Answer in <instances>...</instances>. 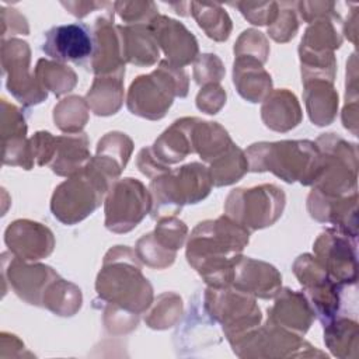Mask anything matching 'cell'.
<instances>
[{
	"instance_id": "1",
	"label": "cell",
	"mask_w": 359,
	"mask_h": 359,
	"mask_svg": "<svg viewBox=\"0 0 359 359\" xmlns=\"http://www.w3.org/2000/svg\"><path fill=\"white\" fill-rule=\"evenodd\" d=\"M250 230L226 215L201 222L187 243L188 264L203 278L208 286H229L241 252L248 244Z\"/></svg>"
},
{
	"instance_id": "2",
	"label": "cell",
	"mask_w": 359,
	"mask_h": 359,
	"mask_svg": "<svg viewBox=\"0 0 359 359\" xmlns=\"http://www.w3.org/2000/svg\"><path fill=\"white\" fill-rule=\"evenodd\" d=\"M137 255L129 247L111 248L97 276L95 290L105 304L140 314L153 303V289L143 276Z\"/></svg>"
},
{
	"instance_id": "3",
	"label": "cell",
	"mask_w": 359,
	"mask_h": 359,
	"mask_svg": "<svg viewBox=\"0 0 359 359\" xmlns=\"http://www.w3.org/2000/svg\"><path fill=\"white\" fill-rule=\"evenodd\" d=\"M245 157L250 171H271L289 184L300 181L303 185H313L321 165L320 150L310 140L254 143L247 149Z\"/></svg>"
},
{
	"instance_id": "4",
	"label": "cell",
	"mask_w": 359,
	"mask_h": 359,
	"mask_svg": "<svg viewBox=\"0 0 359 359\" xmlns=\"http://www.w3.org/2000/svg\"><path fill=\"white\" fill-rule=\"evenodd\" d=\"M209 168L199 163H189L151 178L149 192L151 196V217L175 216L184 205L198 203L212 189Z\"/></svg>"
},
{
	"instance_id": "5",
	"label": "cell",
	"mask_w": 359,
	"mask_h": 359,
	"mask_svg": "<svg viewBox=\"0 0 359 359\" xmlns=\"http://www.w3.org/2000/svg\"><path fill=\"white\" fill-rule=\"evenodd\" d=\"M188 94V74L182 67L161 60L150 74L135 79L128 91V108L133 115L157 121L172 105L174 97Z\"/></svg>"
},
{
	"instance_id": "6",
	"label": "cell",
	"mask_w": 359,
	"mask_h": 359,
	"mask_svg": "<svg viewBox=\"0 0 359 359\" xmlns=\"http://www.w3.org/2000/svg\"><path fill=\"white\" fill-rule=\"evenodd\" d=\"M111 182L88 161L79 172L56 187L50 210L65 224H76L91 215L102 202Z\"/></svg>"
},
{
	"instance_id": "7",
	"label": "cell",
	"mask_w": 359,
	"mask_h": 359,
	"mask_svg": "<svg viewBox=\"0 0 359 359\" xmlns=\"http://www.w3.org/2000/svg\"><path fill=\"white\" fill-rule=\"evenodd\" d=\"M316 144L321 154V165L313 184L314 189L328 198H344L356 194V144L335 133L321 135Z\"/></svg>"
},
{
	"instance_id": "8",
	"label": "cell",
	"mask_w": 359,
	"mask_h": 359,
	"mask_svg": "<svg viewBox=\"0 0 359 359\" xmlns=\"http://www.w3.org/2000/svg\"><path fill=\"white\" fill-rule=\"evenodd\" d=\"M203 306L210 317L223 325L230 342L257 328L262 318L255 297L233 285L209 286L203 294Z\"/></svg>"
},
{
	"instance_id": "9",
	"label": "cell",
	"mask_w": 359,
	"mask_h": 359,
	"mask_svg": "<svg viewBox=\"0 0 359 359\" xmlns=\"http://www.w3.org/2000/svg\"><path fill=\"white\" fill-rule=\"evenodd\" d=\"M285 192L273 184L252 188L233 189L226 202V216L247 230H259L272 226L285 208Z\"/></svg>"
},
{
	"instance_id": "10",
	"label": "cell",
	"mask_w": 359,
	"mask_h": 359,
	"mask_svg": "<svg viewBox=\"0 0 359 359\" xmlns=\"http://www.w3.org/2000/svg\"><path fill=\"white\" fill-rule=\"evenodd\" d=\"M151 210L149 189L135 178L116 180L105 198V227L114 233H128Z\"/></svg>"
},
{
	"instance_id": "11",
	"label": "cell",
	"mask_w": 359,
	"mask_h": 359,
	"mask_svg": "<svg viewBox=\"0 0 359 359\" xmlns=\"http://www.w3.org/2000/svg\"><path fill=\"white\" fill-rule=\"evenodd\" d=\"M293 272L304 287L314 316L325 325L335 318L341 306L342 286L334 280L320 265L314 255H300L293 264Z\"/></svg>"
},
{
	"instance_id": "12",
	"label": "cell",
	"mask_w": 359,
	"mask_h": 359,
	"mask_svg": "<svg viewBox=\"0 0 359 359\" xmlns=\"http://www.w3.org/2000/svg\"><path fill=\"white\" fill-rule=\"evenodd\" d=\"M29 46L20 39L3 41L1 63L7 76L8 91L24 105H36L46 100L48 93L29 74Z\"/></svg>"
},
{
	"instance_id": "13",
	"label": "cell",
	"mask_w": 359,
	"mask_h": 359,
	"mask_svg": "<svg viewBox=\"0 0 359 359\" xmlns=\"http://www.w3.org/2000/svg\"><path fill=\"white\" fill-rule=\"evenodd\" d=\"M314 257L325 272L341 285L356 283L355 238L335 229L324 230L316 240Z\"/></svg>"
},
{
	"instance_id": "14",
	"label": "cell",
	"mask_w": 359,
	"mask_h": 359,
	"mask_svg": "<svg viewBox=\"0 0 359 359\" xmlns=\"http://www.w3.org/2000/svg\"><path fill=\"white\" fill-rule=\"evenodd\" d=\"M42 50L56 62L84 66L90 63L94 50L93 29L84 22L52 27L45 34Z\"/></svg>"
},
{
	"instance_id": "15",
	"label": "cell",
	"mask_w": 359,
	"mask_h": 359,
	"mask_svg": "<svg viewBox=\"0 0 359 359\" xmlns=\"http://www.w3.org/2000/svg\"><path fill=\"white\" fill-rule=\"evenodd\" d=\"M1 258L3 276L10 282L15 294L29 304L43 306V297L59 275L50 266L28 265L18 257L7 259V252H3Z\"/></svg>"
},
{
	"instance_id": "16",
	"label": "cell",
	"mask_w": 359,
	"mask_h": 359,
	"mask_svg": "<svg viewBox=\"0 0 359 359\" xmlns=\"http://www.w3.org/2000/svg\"><path fill=\"white\" fill-rule=\"evenodd\" d=\"M112 10H109L105 15H100L93 27L94 50L90 60V67L97 76H125L121 36L118 32V25H114Z\"/></svg>"
},
{
	"instance_id": "17",
	"label": "cell",
	"mask_w": 359,
	"mask_h": 359,
	"mask_svg": "<svg viewBox=\"0 0 359 359\" xmlns=\"http://www.w3.org/2000/svg\"><path fill=\"white\" fill-rule=\"evenodd\" d=\"M149 28L171 65L182 67L198 57L196 38L180 21L158 14Z\"/></svg>"
},
{
	"instance_id": "18",
	"label": "cell",
	"mask_w": 359,
	"mask_h": 359,
	"mask_svg": "<svg viewBox=\"0 0 359 359\" xmlns=\"http://www.w3.org/2000/svg\"><path fill=\"white\" fill-rule=\"evenodd\" d=\"M6 244L11 252L24 261L46 258L55 247L52 231L41 223L15 220L6 230Z\"/></svg>"
},
{
	"instance_id": "19",
	"label": "cell",
	"mask_w": 359,
	"mask_h": 359,
	"mask_svg": "<svg viewBox=\"0 0 359 359\" xmlns=\"http://www.w3.org/2000/svg\"><path fill=\"white\" fill-rule=\"evenodd\" d=\"M234 287L259 299H273L282 286V276L275 266L248 257H241L233 272Z\"/></svg>"
},
{
	"instance_id": "20",
	"label": "cell",
	"mask_w": 359,
	"mask_h": 359,
	"mask_svg": "<svg viewBox=\"0 0 359 359\" xmlns=\"http://www.w3.org/2000/svg\"><path fill=\"white\" fill-rule=\"evenodd\" d=\"M358 194L344 198H328L313 188L307 199V209L313 219L327 222L351 238H356Z\"/></svg>"
},
{
	"instance_id": "21",
	"label": "cell",
	"mask_w": 359,
	"mask_h": 359,
	"mask_svg": "<svg viewBox=\"0 0 359 359\" xmlns=\"http://www.w3.org/2000/svg\"><path fill=\"white\" fill-rule=\"evenodd\" d=\"M273 306L268 307V321L296 334L304 335L313 323L314 311L303 293L283 289L275 296Z\"/></svg>"
},
{
	"instance_id": "22",
	"label": "cell",
	"mask_w": 359,
	"mask_h": 359,
	"mask_svg": "<svg viewBox=\"0 0 359 359\" xmlns=\"http://www.w3.org/2000/svg\"><path fill=\"white\" fill-rule=\"evenodd\" d=\"M195 118H181L165 129L150 149L154 160L165 168L194 153L192 126Z\"/></svg>"
},
{
	"instance_id": "23",
	"label": "cell",
	"mask_w": 359,
	"mask_h": 359,
	"mask_svg": "<svg viewBox=\"0 0 359 359\" xmlns=\"http://www.w3.org/2000/svg\"><path fill=\"white\" fill-rule=\"evenodd\" d=\"M132 150L133 143L129 136L121 132H109L98 142L97 154L90 161L112 184L125 170Z\"/></svg>"
},
{
	"instance_id": "24",
	"label": "cell",
	"mask_w": 359,
	"mask_h": 359,
	"mask_svg": "<svg viewBox=\"0 0 359 359\" xmlns=\"http://www.w3.org/2000/svg\"><path fill=\"white\" fill-rule=\"evenodd\" d=\"M90 160L88 137L86 133H67L55 137L53 157L49 163L55 174L70 177L83 170Z\"/></svg>"
},
{
	"instance_id": "25",
	"label": "cell",
	"mask_w": 359,
	"mask_h": 359,
	"mask_svg": "<svg viewBox=\"0 0 359 359\" xmlns=\"http://www.w3.org/2000/svg\"><path fill=\"white\" fill-rule=\"evenodd\" d=\"M261 118L266 128L287 132L302 122V108L293 93L286 88L271 91L261 107Z\"/></svg>"
},
{
	"instance_id": "26",
	"label": "cell",
	"mask_w": 359,
	"mask_h": 359,
	"mask_svg": "<svg viewBox=\"0 0 359 359\" xmlns=\"http://www.w3.org/2000/svg\"><path fill=\"white\" fill-rule=\"evenodd\" d=\"M233 83L238 94L250 102L264 101L272 90L271 76L262 67V63L244 56L234 60Z\"/></svg>"
},
{
	"instance_id": "27",
	"label": "cell",
	"mask_w": 359,
	"mask_h": 359,
	"mask_svg": "<svg viewBox=\"0 0 359 359\" xmlns=\"http://www.w3.org/2000/svg\"><path fill=\"white\" fill-rule=\"evenodd\" d=\"M125 62L151 66L158 59V45L149 25H118Z\"/></svg>"
},
{
	"instance_id": "28",
	"label": "cell",
	"mask_w": 359,
	"mask_h": 359,
	"mask_svg": "<svg viewBox=\"0 0 359 359\" xmlns=\"http://www.w3.org/2000/svg\"><path fill=\"white\" fill-rule=\"evenodd\" d=\"M342 20L337 11L310 22L302 38L299 52L328 53L342 43Z\"/></svg>"
},
{
	"instance_id": "29",
	"label": "cell",
	"mask_w": 359,
	"mask_h": 359,
	"mask_svg": "<svg viewBox=\"0 0 359 359\" xmlns=\"http://www.w3.org/2000/svg\"><path fill=\"white\" fill-rule=\"evenodd\" d=\"M304 102L310 121L317 126L330 125L338 109V94L332 83L321 79H311L303 81Z\"/></svg>"
},
{
	"instance_id": "30",
	"label": "cell",
	"mask_w": 359,
	"mask_h": 359,
	"mask_svg": "<svg viewBox=\"0 0 359 359\" xmlns=\"http://www.w3.org/2000/svg\"><path fill=\"white\" fill-rule=\"evenodd\" d=\"M123 101V76H97L86 95L88 108L101 116H108L121 108Z\"/></svg>"
},
{
	"instance_id": "31",
	"label": "cell",
	"mask_w": 359,
	"mask_h": 359,
	"mask_svg": "<svg viewBox=\"0 0 359 359\" xmlns=\"http://www.w3.org/2000/svg\"><path fill=\"white\" fill-rule=\"evenodd\" d=\"M231 144L233 140L227 130L217 122H208L195 118L192 126V147L194 153H198L202 160L210 164Z\"/></svg>"
},
{
	"instance_id": "32",
	"label": "cell",
	"mask_w": 359,
	"mask_h": 359,
	"mask_svg": "<svg viewBox=\"0 0 359 359\" xmlns=\"http://www.w3.org/2000/svg\"><path fill=\"white\" fill-rule=\"evenodd\" d=\"M191 14L198 25L213 41L223 42L230 36L231 20L219 3H191Z\"/></svg>"
},
{
	"instance_id": "33",
	"label": "cell",
	"mask_w": 359,
	"mask_h": 359,
	"mask_svg": "<svg viewBox=\"0 0 359 359\" xmlns=\"http://www.w3.org/2000/svg\"><path fill=\"white\" fill-rule=\"evenodd\" d=\"M208 168L212 184L215 187H224L234 184L248 171V161L245 153L233 143L223 154L215 158Z\"/></svg>"
},
{
	"instance_id": "34",
	"label": "cell",
	"mask_w": 359,
	"mask_h": 359,
	"mask_svg": "<svg viewBox=\"0 0 359 359\" xmlns=\"http://www.w3.org/2000/svg\"><path fill=\"white\" fill-rule=\"evenodd\" d=\"M36 80L41 87L46 91L50 90L56 97H60L72 91L77 83L74 70L65 63L39 59L35 69Z\"/></svg>"
},
{
	"instance_id": "35",
	"label": "cell",
	"mask_w": 359,
	"mask_h": 359,
	"mask_svg": "<svg viewBox=\"0 0 359 359\" xmlns=\"http://www.w3.org/2000/svg\"><path fill=\"white\" fill-rule=\"evenodd\" d=\"M81 290L59 276L48 289L42 307L57 316H73L81 307Z\"/></svg>"
},
{
	"instance_id": "36",
	"label": "cell",
	"mask_w": 359,
	"mask_h": 359,
	"mask_svg": "<svg viewBox=\"0 0 359 359\" xmlns=\"http://www.w3.org/2000/svg\"><path fill=\"white\" fill-rule=\"evenodd\" d=\"M88 105L84 98L72 95L62 100L53 109L56 126L67 133H79L88 121Z\"/></svg>"
},
{
	"instance_id": "37",
	"label": "cell",
	"mask_w": 359,
	"mask_h": 359,
	"mask_svg": "<svg viewBox=\"0 0 359 359\" xmlns=\"http://www.w3.org/2000/svg\"><path fill=\"white\" fill-rule=\"evenodd\" d=\"M182 310V300L175 293H163L158 296L156 306L149 313L147 317H144L146 323L151 328H168L174 325Z\"/></svg>"
},
{
	"instance_id": "38",
	"label": "cell",
	"mask_w": 359,
	"mask_h": 359,
	"mask_svg": "<svg viewBox=\"0 0 359 359\" xmlns=\"http://www.w3.org/2000/svg\"><path fill=\"white\" fill-rule=\"evenodd\" d=\"M324 341L328 348L338 355L339 349L345 348H356L358 346V324L356 321L348 318L332 320L324 325Z\"/></svg>"
},
{
	"instance_id": "39",
	"label": "cell",
	"mask_w": 359,
	"mask_h": 359,
	"mask_svg": "<svg viewBox=\"0 0 359 359\" xmlns=\"http://www.w3.org/2000/svg\"><path fill=\"white\" fill-rule=\"evenodd\" d=\"M151 234L163 248L177 254V250L184 245L185 237L188 234V227L184 222L178 220L174 216H170L160 219Z\"/></svg>"
},
{
	"instance_id": "40",
	"label": "cell",
	"mask_w": 359,
	"mask_h": 359,
	"mask_svg": "<svg viewBox=\"0 0 359 359\" xmlns=\"http://www.w3.org/2000/svg\"><path fill=\"white\" fill-rule=\"evenodd\" d=\"M135 252L143 264H146L147 266L154 268V269H164V268L170 266L175 261V255H177V254L170 252L165 248H163L154 240L151 233H147L137 240Z\"/></svg>"
},
{
	"instance_id": "41",
	"label": "cell",
	"mask_w": 359,
	"mask_h": 359,
	"mask_svg": "<svg viewBox=\"0 0 359 359\" xmlns=\"http://www.w3.org/2000/svg\"><path fill=\"white\" fill-rule=\"evenodd\" d=\"M294 7L296 3H279V13L275 21L268 27V34L273 41L283 43L294 38L299 29L297 11L294 10Z\"/></svg>"
},
{
	"instance_id": "42",
	"label": "cell",
	"mask_w": 359,
	"mask_h": 359,
	"mask_svg": "<svg viewBox=\"0 0 359 359\" xmlns=\"http://www.w3.org/2000/svg\"><path fill=\"white\" fill-rule=\"evenodd\" d=\"M114 10L130 25H149L158 15L153 1H115Z\"/></svg>"
},
{
	"instance_id": "43",
	"label": "cell",
	"mask_w": 359,
	"mask_h": 359,
	"mask_svg": "<svg viewBox=\"0 0 359 359\" xmlns=\"http://www.w3.org/2000/svg\"><path fill=\"white\" fill-rule=\"evenodd\" d=\"M269 53V43L265 35L257 29H245L234 45L236 57L244 56L265 63Z\"/></svg>"
},
{
	"instance_id": "44",
	"label": "cell",
	"mask_w": 359,
	"mask_h": 359,
	"mask_svg": "<svg viewBox=\"0 0 359 359\" xmlns=\"http://www.w3.org/2000/svg\"><path fill=\"white\" fill-rule=\"evenodd\" d=\"M231 6L237 7L244 18L254 25L269 27L279 13V3L276 1H237Z\"/></svg>"
},
{
	"instance_id": "45",
	"label": "cell",
	"mask_w": 359,
	"mask_h": 359,
	"mask_svg": "<svg viewBox=\"0 0 359 359\" xmlns=\"http://www.w3.org/2000/svg\"><path fill=\"white\" fill-rule=\"evenodd\" d=\"M196 63L194 67V79L199 86H206L212 83H217L224 76V67L222 60L212 53L201 55L196 57Z\"/></svg>"
},
{
	"instance_id": "46",
	"label": "cell",
	"mask_w": 359,
	"mask_h": 359,
	"mask_svg": "<svg viewBox=\"0 0 359 359\" xmlns=\"http://www.w3.org/2000/svg\"><path fill=\"white\" fill-rule=\"evenodd\" d=\"M224 104H226V93L217 83L203 86L196 97V107L201 111L210 115L216 114Z\"/></svg>"
},
{
	"instance_id": "47",
	"label": "cell",
	"mask_w": 359,
	"mask_h": 359,
	"mask_svg": "<svg viewBox=\"0 0 359 359\" xmlns=\"http://www.w3.org/2000/svg\"><path fill=\"white\" fill-rule=\"evenodd\" d=\"M337 3L334 1H297L296 11L299 13L300 18L306 22H313L314 20L331 14L335 10Z\"/></svg>"
},
{
	"instance_id": "48",
	"label": "cell",
	"mask_w": 359,
	"mask_h": 359,
	"mask_svg": "<svg viewBox=\"0 0 359 359\" xmlns=\"http://www.w3.org/2000/svg\"><path fill=\"white\" fill-rule=\"evenodd\" d=\"M1 14H4L11 21V22L3 21V38L7 35L8 31L11 32V35H14V34H24V35H27L29 32L27 20H25V17L22 14L18 13V10L1 8Z\"/></svg>"
},
{
	"instance_id": "49",
	"label": "cell",
	"mask_w": 359,
	"mask_h": 359,
	"mask_svg": "<svg viewBox=\"0 0 359 359\" xmlns=\"http://www.w3.org/2000/svg\"><path fill=\"white\" fill-rule=\"evenodd\" d=\"M70 14H73L74 17L83 18L86 17L88 13L97 10V8H102L107 7L109 3L105 1H62L60 3Z\"/></svg>"
}]
</instances>
